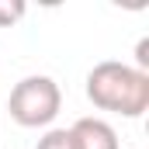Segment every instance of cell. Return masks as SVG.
<instances>
[{
	"mask_svg": "<svg viewBox=\"0 0 149 149\" xmlns=\"http://www.w3.org/2000/svg\"><path fill=\"white\" fill-rule=\"evenodd\" d=\"M70 132L76 139V149H118V132L104 118H76Z\"/></svg>",
	"mask_w": 149,
	"mask_h": 149,
	"instance_id": "obj_3",
	"label": "cell"
},
{
	"mask_svg": "<svg viewBox=\"0 0 149 149\" xmlns=\"http://www.w3.org/2000/svg\"><path fill=\"white\" fill-rule=\"evenodd\" d=\"M135 63H139V66H135L139 73H149V38L139 42V49H135Z\"/></svg>",
	"mask_w": 149,
	"mask_h": 149,
	"instance_id": "obj_6",
	"label": "cell"
},
{
	"mask_svg": "<svg viewBox=\"0 0 149 149\" xmlns=\"http://www.w3.org/2000/svg\"><path fill=\"white\" fill-rule=\"evenodd\" d=\"M87 97L101 111L121 118H142L149 111V73H139L128 63H97L87 73Z\"/></svg>",
	"mask_w": 149,
	"mask_h": 149,
	"instance_id": "obj_1",
	"label": "cell"
},
{
	"mask_svg": "<svg viewBox=\"0 0 149 149\" xmlns=\"http://www.w3.org/2000/svg\"><path fill=\"white\" fill-rule=\"evenodd\" d=\"M63 108V90L52 76H24L7 97V111L21 128H45Z\"/></svg>",
	"mask_w": 149,
	"mask_h": 149,
	"instance_id": "obj_2",
	"label": "cell"
},
{
	"mask_svg": "<svg viewBox=\"0 0 149 149\" xmlns=\"http://www.w3.org/2000/svg\"><path fill=\"white\" fill-rule=\"evenodd\" d=\"M24 10H28V3H24V0H0V28L17 24V21L24 17Z\"/></svg>",
	"mask_w": 149,
	"mask_h": 149,
	"instance_id": "obj_5",
	"label": "cell"
},
{
	"mask_svg": "<svg viewBox=\"0 0 149 149\" xmlns=\"http://www.w3.org/2000/svg\"><path fill=\"white\" fill-rule=\"evenodd\" d=\"M35 149H76V139L70 128H49L42 139H38Z\"/></svg>",
	"mask_w": 149,
	"mask_h": 149,
	"instance_id": "obj_4",
	"label": "cell"
}]
</instances>
